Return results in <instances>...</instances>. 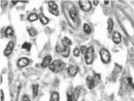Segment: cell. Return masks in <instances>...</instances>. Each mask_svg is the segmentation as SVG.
Here are the masks:
<instances>
[{
	"label": "cell",
	"instance_id": "obj_1",
	"mask_svg": "<svg viewBox=\"0 0 134 101\" xmlns=\"http://www.w3.org/2000/svg\"><path fill=\"white\" fill-rule=\"evenodd\" d=\"M66 64L63 61L57 59L54 60L50 64L49 68L53 73H57L64 70Z\"/></svg>",
	"mask_w": 134,
	"mask_h": 101
},
{
	"label": "cell",
	"instance_id": "obj_2",
	"mask_svg": "<svg viewBox=\"0 0 134 101\" xmlns=\"http://www.w3.org/2000/svg\"><path fill=\"white\" fill-rule=\"evenodd\" d=\"M94 58V49L92 46L87 48V52L85 54V62L88 65L91 64L93 62Z\"/></svg>",
	"mask_w": 134,
	"mask_h": 101
},
{
	"label": "cell",
	"instance_id": "obj_3",
	"mask_svg": "<svg viewBox=\"0 0 134 101\" xmlns=\"http://www.w3.org/2000/svg\"><path fill=\"white\" fill-rule=\"evenodd\" d=\"M100 58L104 63L107 64L110 61V55L109 51L106 49H102L100 51Z\"/></svg>",
	"mask_w": 134,
	"mask_h": 101
},
{
	"label": "cell",
	"instance_id": "obj_4",
	"mask_svg": "<svg viewBox=\"0 0 134 101\" xmlns=\"http://www.w3.org/2000/svg\"><path fill=\"white\" fill-rule=\"evenodd\" d=\"M79 4L80 8L85 12H88L92 8V4L89 0H80Z\"/></svg>",
	"mask_w": 134,
	"mask_h": 101
},
{
	"label": "cell",
	"instance_id": "obj_5",
	"mask_svg": "<svg viewBox=\"0 0 134 101\" xmlns=\"http://www.w3.org/2000/svg\"><path fill=\"white\" fill-rule=\"evenodd\" d=\"M79 71V68L78 66L74 65H70L68 67L67 73L68 75L70 77H75L78 73Z\"/></svg>",
	"mask_w": 134,
	"mask_h": 101
},
{
	"label": "cell",
	"instance_id": "obj_6",
	"mask_svg": "<svg viewBox=\"0 0 134 101\" xmlns=\"http://www.w3.org/2000/svg\"><path fill=\"white\" fill-rule=\"evenodd\" d=\"M14 42L13 41H10L7 45L6 47L3 51V54L6 56H9L12 53L14 47Z\"/></svg>",
	"mask_w": 134,
	"mask_h": 101
},
{
	"label": "cell",
	"instance_id": "obj_7",
	"mask_svg": "<svg viewBox=\"0 0 134 101\" xmlns=\"http://www.w3.org/2000/svg\"><path fill=\"white\" fill-rule=\"evenodd\" d=\"M29 61L28 58L26 57H23L20 58L17 63V67L19 68H24L29 64Z\"/></svg>",
	"mask_w": 134,
	"mask_h": 101
},
{
	"label": "cell",
	"instance_id": "obj_8",
	"mask_svg": "<svg viewBox=\"0 0 134 101\" xmlns=\"http://www.w3.org/2000/svg\"><path fill=\"white\" fill-rule=\"evenodd\" d=\"M52 60V57L50 55H46L45 57L42 62L41 64V66L43 67H46L48 66H49L51 64V62Z\"/></svg>",
	"mask_w": 134,
	"mask_h": 101
},
{
	"label": "cell",
	"instance_id": "obj_9",
	"mask_svg": "<svg viewBox=\"0 0 134 101\" xmlns=\"http://www.w3.org/2000/svg\"><path fill=\"white\" fill-rule=\"evenodd\" d=\"M86 83L87 87L90 90L93 89L96 85L93 77L91 76H88L87 77Z\"/></svg>",
	"mask_w": 134,
	"mask_h": 101
},
{
	"label": "cell",
	"instance_id": "obj_10",
	"mask_svg": "<svg viewBox=\"0 0 134 101\" xmlns=\"http://www.w3.org/2000/svg\"><path fill=\"white\" fill-rule=\"evenodd\" d=\"M80 88L79 87H77L75 88L73 91V93H72L74 101H78V99L80 96Z\"/></svg>",
	"mask_w": 134,
	"mask_h": 101
},
{
	"label": "cell",
	"instance_id": "obj_11",
	"mask_svg": "<svg viewBox=\"0 0 134 101\" xmlns=\"http://www.w3.org/2000/svg\"><path fill=\"white\" fill-rule=\"evenodd\" d=\"M14 35V31L11 27H8L4 31V36L6 38H10Z\"/></svg>",
	"mask_w": 134,
	"mask_h": 101
},
{
	"label": "cell",
	"instance_id": "obj_12",
	"mask_svg": "<svg viewBox=\"0 0 134 101\" xmlns=\"http://www.w3.org/2000/svg\"><path fill=\"white\" fill-rule=\"evenodd\" d=\"M112 40L114 43L117 44L120 43L121 41V34L117 32H114L112 35Z\"/></svg>",
	"mask_w": 134,
	"mask_h": 101
},
{
	"label": "cell",
	"instance_id": "obj_13",
	"mask_svg": "<svg viewBox=\"0 0 134 101\" xmlns=\"http://www.w3.org/2000/svg\"><path fill=\"white\" fill-rule=\"evenodd\" d=\"M61 55L63 57L67 58L69 56L70 53V48L69 46H63V48L61 51Z\"/></svg>",
	"mask_w": 134,
	"mask_h": 101
},
{
	"label": "cell",
	"instance_id": "obj_14",
	"mask_svg": "<svg viewBox=\"0 0 134 101\" xmlns=\"http://www.w3.org/2000/svg\"><path fill=\"white\" fill-rule=\"evenodd\" d=\"M69 14L71 20L73 21H75L76 19L77 16V12L75 7H71V8L70 9L69 11Z\"/></svg>",
	"mask_w": 134,
	"mask_h": 101
},
{
	"label": "cell",
	"instance_id": "obj_15",
	"mask_svg": "<svg viewBox=\"0 0 134 101\" xmlns=\"http://www.w3.org/2000/svg\"><path fill=\"white\" fill-rule=\"evenodd\" d=\"M61 42L63 46H70L72 44L71 40L67 37H64L61 40Z\"/></svg>",
	"mask_w": 134,
	"mask_h": 101
},
{
	"label": "cell",
	"instance_id": "obj_16",
	"mask_svg": "<svg viewBox=\"0 0 134 101\" xmlns=\"http://www.w3.org/2000/svg\"><path fill=\"white\" fill-rule=\"evenodd\" d=\"M60 95L58 92L54 91L52 93L49 101H59Z\"/></svg>",
	"mask_w": 134,
	"mask_h": 101
},
{
	"label": "cell",
	"instance_id": "obj_17",
	"mask_svg": "<svg viewBox=\"0 0 134 101\" xmlns=\"http://www.w3.org/2000/svg\"><path fill=\"white\" fill-rule=\"evenodd\" d=\"M39 17L40 20L43 24L46 25L49 23V19H48L46 17V16L42 13H40L39 14Z\"/></svg>",
	"mask_w": 134,
	"mask_h": 101
},
{
	"label": "cell",
	"instance_id": "obj_18",
	"mask_svg": "<svg viewBox=\"0 0 134 101\" xmlns=\"http://www.w3.org/2000/svg\"><path fill=\"white\" fill-rule=\"evenodd\" d=\"M32 92H33V96L34 99L36 97L38 93V89H39V85L38 84H35L32 85Z\"/></svg>",
	"mask_w": 134,
	"mask_h": 101
},
{
	"label": "cell",
	"instance_id": "obj_19",
	"mask_svg": "<svg viewBox=\"0 0 134 101\" xmlns=\"http://www.w3.org/2000/svg\"><path fill=\"white\" fill-rule=\"evenodd\" d=\"M38 18V16H37V14L35 13H32L31 14H29L28 17V19L31 22H33L35 21H37Z\"/></svg>",
	"mask_w": 134,
	"mask_h": 101
},
{
	"label": "cell",
	"instance_id": "obj_20",
	"mask_svg": "<svg viewBox=\"0 0 134 101\" xmlns=\"http://www.w3.org/2000/svg\"><path fill=\"white\" fill-rule=\"evenodd\" d=\"M27 31L29 35L31 37L36 36L37 34V32L35 28H27Z\"/></svg>",
	"mask_w": 134,
	"mask_h": 101
},
{
	"label": "cell",
	"instance_id": "obj_21",
	"mask_svg": "<svg viewBox=\"0 0 134 101\" xmlns=\"http://www.w3.org/2000/svg\"><path fill=\"white\" fill-rule=\"evenodd\" d=\"M107 24L108 25V30L109 33H110L112 32L114 27V23L113 20L111 18H109L107 21Z\"/></svg>",
	"mask_w": 134,
	"mask_h": 101
},
{
	"label": "cell",
	"instance_id": "obj_22",
	"mask_svg": "<svg viewBox=\"0 0 134 101\" xmlns=\"http://www.w3.org/2000/svg\"><path fill=\"white\" fill-rule=\"evenodd\" d=\"M31 47H32V45L30 42H25L22 45V48L28 52L30 51Z\"/></svg>",
	"mask_w": 134,
	"mask_h": 101
},
{
	"label": "cell",
	"instance_id": "obj_23",
	"mask_svg": "<svg viewBox=\"0 0 134 101\" xmlns=\"http://www.w3.org/2000/svg\"><path fill=\"white\" fill-rule=\"evenodd\" d=\"M48 6L49 7V8L53 9H58V5L55 3V2L53 0L49 1Z\"/></svg>",
	"mask_w": 134,
	"mask_h": 101
},
{
	"label": "cell",
	"instance_id": "obj_24",
	"mask_svg": "<svg viewBox=\"0 0 134 101\" xmlns=\"http://www.w3.org/2000/svg\"><path fill=\"white\" fill-rule=\"evenodd\" d=\"M83 30L87 34H90L91 33V29L90 26L87 24H84L83 26Z\"/></svg>",
	"mask_w": 134,
	"mask_h": 101
},
{
	"label": "cell",
	"instance_id": "obj_25",
	"mask_svg": "<svg viewBox=\"0 0 134 101\" xmlns=\"http://www.w3.org/2000/svg\"><path fill=\"white\" fill-rule=\"evenodd\" d=\"M93 78L95 82V84H97L98 83H99L101 80V77L99 74H95V75L94 76Z\"/></svg>",
	"mask_w": 134,
	"mask_h": 101
},
{
	"label": "cell",
	"instance_id": "obj_26",
	"mask_svg": "<svg viewBox=\"0 0 134 101\" xmlns=\"http://www.w3.org/2000/svg\"><path fill=\"white\" fill-rule=\"evenodd\" d=\"M49 10L51 14H53L54 16H58L59 15V11L58 10V9H53L49 8Z\"/></svg>",
	"mask_w": 134,
	"mask_h": 101
},
{
	"label": "cell",
	"instance_id": "obj_27",
	"mask_svg": "<svg viewBox=\"0 0 134 101\" xmlns=\"http://www.w3.org/2000/svg\"><path fill=\"white\" fill-rule=\"evenodd\" d=\"M73 54H74L75 57H78L79 56L80 51H79V49L78 48H75L74 50V51H73Z\"/></svg>",
	"mask_w": 134,
	"mask_h": 101
},
{
	"label": "cell",
	"instance_id": "obj_28",
	"mask_svg": "<svg viewBox=\"0 0 134 101\" xmlns=\"http://www.w3.org/2000/svg\"><path fill=\"white\" fill-rule=\"evenodd\" d=\"M87 48H87V47L85 46H82L80 47V51L81 52L82 54L85 55L86 53V52H87Z\"/></svg>",
	"mask_w": 134,
	"mask_h": 101
},
{
	"label": "cell",
	"instance_id": "obj_29",
	"mask_svg": "<svg viewBox=\"0 0 134 101\" xmlns=\"http://www.w3.org/2000/svg\"><path fill=\"white\" fill-rule=\"evenodd\" d=\"M67 101H74L72 94H67Z\"/></svg>",
	"mask_w": 134,
	"mask_h": 101
},
{
	"label": "cell",
	"instance_id": "obj_30",
	"mask_svg": "<svg viewBox=\"0 0 134 101\" xmlns=\"http://www.w3.org/2000/svg\"><path fill=\"white\" fill-rule=\"evenodd\" d=\"M62 49L63 48H62L60 45H57L56 47V51L58 53H61Z\"/></svg>",
	"mask_w": 134,
	"mask_h": 101
},
{
	"label": "cell",
	"instance_id": "obj_31",
	"mask_svg": "<svg viewBox=\"0 0 134 101\" xmlns=\"http://www.w3.org/2000/svg\"><path fill=\"white\" fill-rule=\"evenodd\" d=\"M8 4V1H1V6L2 8H5Z\"/></svg>",
	"mask_w": 134,
	"mask_h": 101
},
{
	"label": "cell",
	"instance_id": "obj_32",
	"mask_svg": "<svg viewBox=\"0 0 134 101\" xmlns=\"http://www.w3.org/2000/svg\"><path fill=\"white\" fill-rule=\"evenodd\" d=\"M22 101H31V100L27 95H24L22 98Z\"/></svg>",
	"mask_w": 134,
	"mask_h": 101
},
{
	"label": "cell",
	"instance_id": "obj_33",
	"mask_svg": "<svg viewBox=\"0 0 134 101\" xmlns=\"http://www.w3.org/2000/svg\"><path fill=\"white\" fill-rule=\"evenodd\" d=\"M127 79L128 84H129V85H132V84H133V79L131 77H128Z\"/></svg>",
	"mask_w": 134,
	"mask_h": 101
},
{
	"label": "cell",
	"instance_id": "obj_34",
	"mask_svg": "<svg viewBox=\"0 0 134 101\" xmlns=\"http://www.w3.org/2000/svg\"><path fill=\"white\" fill-rule=\"evenodd\" d=\"M1 97H0V99H1V101H3L4 99V92L2 90H1Z\"/></svg>",
	"mask_w": 134,
	"mask_h": 101
},
{
	"label": "cell",
	"instance_id": "obj_35",
	"mask_svg": "<svg viewBox=\"0 0 134 101\" xmlns=\"http://www.w3.org/2000/svg\"><path fill=\"white\" fill-rule=\"evenodd\" d=\"M94 5L95 6H97L98 4V0H93V1Z\"/></svg>",
	"mask_w": 134,
	"mask_h": 101
},
{
	"label": "cell",
	"instance_id": "obj_36",
	"mask_svg": "<svg viewBox=\"0 0 134 101\" xmlns=\"http://www.w3.org/2000/svg\"><path fill=\"white\" fill-rule=\"evenodd\" d=\"M18 2V0H12V3L14 5H15V4H17Z\"/></svg>",
	"mask_w": 134,
	"mask_h": 101
},
{
	"label": "cell",
	"instance_id": "obj_37",
	"mask_svg": "<svg viewBox=\"0 0 134 101\" xmlns=\"http://www.w3.org/2000/svg\"><path fill=\"white\" fill-rule=\"evenodd\" d=\"M109 3V1H107V0H105L104 1V4H105L106 5H107Z\"/></svg>",
	"mask_w": 134,
	"mask_h": 101
},
{
	"label": "cell",
	"instance_id": "obj_38",
	"mask_svg": "<svg viewBox=\"0 0 134 101\" xmlns=\"http://www.w3.org/2000/svg\"><path fill=\"white\" fill-rule=\"evenodd\" d=\"M131 86H132V87H133V89H134V84H133Z\"/></svg>",
	"mask_w": 134,
	"mask_h": 101
},
{
	"label": "cell",
	"instance_id": "obj_39",
	"mask_svg": "<svg viewBox=\"0 0 134 101\" xmlns=\"http://www.w3.org/2000/svg\"><path fill=\"white\" fill-rule=\"evenodd\" d=\"M2 77L1 76V83H2Z\"/></svg>",
	"mask_w": 134,
	"mask_h": 101
}]
</instances>
